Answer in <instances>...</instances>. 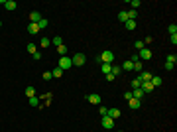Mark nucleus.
<instances>
[{
	"label": "nucleus",
	"instance_id": "nucleus-13",
	"mask_svg": "<svg viewBox=\"0 0 177 132\" xmlns=\"http://www.w3.org/2000/svg\"><path fill=\"white\" fill-rule=\"evenodd\" d=\"M142 107V101H138V99H130V109L132 110H138Z\"/></svg>",
	"mask_w": 177,
	"mask_h": 132
},
{
	"label": "nucleus",
	"instance_id": "nucleus-9",
	"mask_svg": "<svg viewBox=\"0 0 177 132\" xmlns=\"http://www.w3.org/2000/svg\"><path fill=\"white\" fill-rule=\"evenodd\" d=\"M140 89H142L144 93H152V91H154V87H152V83H150V81H142Z\"/></svg>",
	"mask_w": 177,
	"mask_h": 132
},
{
	"label": "nucleus",
	"instance_id": "nucleus-34",
	"mask_svg": "<svg viewBox=\"0 0 177 132\" xmlns=\"http://www.w3.org/2000/svg\"><path fill=\"white\" fill-rule=\"evenodd\" d=\"M136 16H138V10H130L128 12V20H136Z\"/></svg>",
	"mask_w": 177,
	"mask_h": 132
},
{
	"label": "nucleus",
	"instance_id": "nucleus-16",
	"mask_svg": "<svg viewBox=\"0 0 177 132\" xmlns=\"http://www.w3.org/2000/svg\"><path fill=\"white\" fill-rule=\"evenodd\" d=\"M26 97H28V99H32V97H35V89H33V85H30V87H26Z\"/></svg>",
	"mask_w": 177,
	"mask_h": 132
},
{
	"label": "nucleus",
	"instance_id": "nucleus-14",
	"mask_svg": "<svg viewBox=\"0 0 177 132\" xmlns=\"http://www.w3.org/2000/svg\"><path fill=\"white\" fill-rule=\"evenodd\" d=\"M144 95H146V93L142 91V89H134V91H132V97H134V99H138V101H142Z\"/></svg>",
	"mask_w": 177,
	"mask_h": 132
},
{
	"label": "nucleus",
	"instance_id": "nucleus-10",
	"mask_svg": "<svg viewBox=\"0 0 177 132\" xmlns=\"http://www.w3.org/2000/svg\"><path fill=\"white\" fill-rule=\"evenodd\" d=\"M39 20H42V14H39V12H35V10H33L32 14H30V22H32V24H37V22H39Z\"/></svg>",
	"mask_w": 177,
	"mask_h": 132
},
{
	"label": "nucleus",
	"instance_id": "nucleus-15",
	"mask_svg": "<svg viewBox=\"0 0 177 132\" xmlns=\"http://www.w3.org/2000/svg\"><path fill=\"white\" fill-rule=\"evenodd\" d=\"M28 32L32 34V36H35V34L39 32V28H37V24H32V22H30V24H28Z\"/></svg>",
	"mask_w": 177,
	"mask_h": 132
},
{
	"label": "nucleus",
	"instance_id": "nucleus-12",
	"mask_svg": "<svg viewBox=\"0 0 177 132\" xmlns=\"http://www.w3.org/2000/svg\"><path fill=\"white\" fill-rule=\"evenodd\" d=\"M2 6H4L6 10H16V8H18V4H16L14 0H6V2H4Z\"/></svg>",
	"mask_w": 177,
	"mask_h": 132
},
{
	"label": "nucleus",
	"instance_id": "nucleus-26",
	"mask_svg": "<svg viewBox=\"0 0 177 132\" xmlns=\"http://www.w3.org/2000/svg\"><path fill=\"white\" fill-rule=\"evenodd\" d=\"M47 18H42V20H39V22H37V28H39V30H44V28H47Z\"/></svg>",
	"mask_w": 177,
	"mask_h": 132
},
{
	"label": "nucleus",
	"instance_id": "nucleus-24",
	"mask_svg": "<svg viewBox=\"0 0 177 132\" xmlns=\"http://www.w3.org/2000/svg\"><path fill=\"white\" fill-rule=\"evenodd\" d=\"M134 47H136V49L140 51V49H144V47H146V44L142 42V40H136V42H134Z\"/></svg>",
	"mask_w": 177,
	"mask_h": 132
},
{
	"label": "nucleus",
	"instance_id": "nucleus-11",
	"mask_svg": "<svg viewBox=\"0 0 177 132\" xmlns=\"http://www.w3.org/2000/svg\"><path fill=\"white\" fill-rule=\"evenodd\" d=\"M120 67H122V71H134V63L130 61V59H126Z\"/></svg>",
	"mask_w": 177,
	"mask_h": 132
},
{
	"label": "nucleus",
	"instance_id": "nucleus-25",
	"mask_svg": "<svg viewBox=\"0 0 177 132\" xmlns=\"http://www.w3.org/2000/svg\"><path fill=\"white\" fill-rule=\"evenodd\" d=\"M49 44H51L49 38H42V40H39V45H42V47H49Z\"/></svg>",
	"mask_w": 177,
	"mask_h": 132
},
{
	"label": "nucleus",
	"instance_id": "nucleus-19",
	"mask_svg": "<svg viewBox=\"0 0 177 132\" xmlns=\"http://www.w3.org/2000/svg\"><path fill=\"white\" fill-rule=\"evenodd\" d=\"M28 103H30V107H39V97L35 95V97H32V99H28Z\"/></svg>",
	"mask_w": 177,
	"mask_h": 132
},
{
	"label": "nucleus",
	"instance_id": "nucleus-18",
	"mask_svg": "<svg viewBox=\"0 0 177 132\" xmlns=\"http://www.w3.org/2000/svg\"><path fill=\"white\" fill-rule=\"evenodd\" d=\"M138 79H140V81H150V79H152V73H150V71H142Z\"/></svg>",
	"mask_w": 177,
	"mask_h": 132
},
{
	"label": "nucleus",
	"instance_id": "nucleus-35",
	"mask_svg": "<svg viewBox=\"0 0 177 132\" xmlns=\"http://www.w3.org/2000/svg\"><path fill=\"white\" fill-rule=\"evenodd\" d=\"M130 6H134L132 10H138V8H140V0H132V2H130Z\"/></svg>",
	"mask_w": 177,
	"mask_h": 132
},
{
	"label": "nucleus",
	"instance_id": "nucleus-23",
	"mask_svg": "<svg viewBox=\"0 0 177 132\" xmlns=\"http://www.w3.org/2000/svg\"><path fill=\"white\" fill-rule=\"evenodd\" d=\"M118 20H120V22H128V12H118Z\"/></svg>",
	"mask_w": 177,
	"mask_h": 132
},
{
	"label": "nucleus",
	"instance_id": "nucleus-2",
	"mask_svg": "<svg viewBox=\"0 0 177 132\" xmlns=\"http://www.w3.org/2000/svg\"><path fill=\"white\" fill-rule=\"evenodd\" d=\"M71 61H73V65L81 67V65H85V61H87V57H85V53H75V55H73V57H71Z\"/></svg>",
	"mask_w": 177,
	"mask_h": 132
},
{
	"label": "nucleus",
	"instance_id": "nucleus-36",
	"mask_svg": "<svg viewBox=\"0 0 177 132\" xmlns=\"http://www.w3.org/2000/svg\"><path fill=\"white\" fill-rule=\"evenodd\" d=\"M44 79H45V81H49V79H53V75H51V71H45V73H44Z\"/></svg>",
	"mask_w": 177,
	"mask_h": 132
},
{
	"label": "nucleus",
	"instance_id": "nucleus-7",
	"mask_svg": "<svg viewBox=\"0 0 177 132\" xmlns=\"http://www.w3.org/2000/svg\"><path fill=\"white\" fill-rule=\"evenodd\" d=\"M87 101L91 103V105H100V95H97V93H93V95H87Z\"/></svg>",
	"mask_w": 177,
	"mask_h": 132
},
{
	"label": "nucleus",
	"instance_id": "nucleus-29",
	"mask_svg": "<svg viewBox=\"0 0 177 132\" xmlns=\"http://www.w3.org/2000/svg\"><path fill=\"white\" fill-rule=\"evenodd\" d=\"M140 85H142V81H140L138 77H136V79L132 81V83H130V87H132V89H140Z\"/></svg>",
	"mask_w": 177,
	"mask_h": 132
},
{
	"label": "nucleus",
	"instance_id": "nucleus-37",
	"mask_svg": "<svg viewBox=\"0 0 177 132\" xmlns=\"http://www.w3.org/2000/svg\"><path fill=\"white\" fill-rule=\"evenodd\" d=\"M99 112L102 114V116H106V112H108V109H106V107H99Z\"/></svg>",
	"mask_w": 177,
	"mask_h": 132
},
{
	"label": "nucleus",
	"instance_id": "nucleus-33",
	"mask_svg": "<svg viewBox=\"0 0 177 132\" xmlns=\"http://www.w3.org/2000/svg\"><path fill=\"white\" fill-rule=\"evenodd\" d=\"M167 30H169V36H175V34H177V26H175V24H171Z\"/></svg>",
	"mask_w": 177,
	"mask_h": 132
},
{
	"label": "nucleus",
	"instance_id": "nucleus-3",
	"mask_svg": "<svg viewBox=\"0 0 177 132\" xmlns=\"http://www.w3.org/2000/svg\"><path fill=\"white\" fill-rule=\"evenodd\" d=\"M100 126H102L104 130H112V128H114V120H112L110 116H102V120H100Z\"/></svg>",
	"mask_w": 177,
	"mask_h": 132
},
{
	"label": "nucleus",
	"instance_id": "nucleus-22",
	"mask_svg": "<svg viewBox=\"0 0 177 132\" xmlns=\"http://www.w3.org/2000/svg\"><path fill=\"white\" fill-rule=\"evenodd\" d=\"M175 61H177V55H175V53H169V55H167L165 63H171V65H175Z\"/></svg>",
	"mask_w": 177,
	"mask_h": 132
},
{
	"label": "nucleus",
	"instance_id": "nucleus-30",
	"mask_svg": "<svg viewBox=\"0 0 177 132\" xmlns=\"http://www.w3.org/2000/svg\"><path fill=\"white\" fill-rule=\"evenodd\" d=\"M110 63H102V73H104V75H108V73H110Z\"/></svg>",
	"mask_w": 177,
	"mask_h": 132
},
{
	"label": "nucleus",
	"instance_id": "nucleus-42",
	"mask_svg": "<svg viewBox=\"0 0 177 132\" xmlns=\"http://www.w3.org/2000/svg\"><path fill=\"white\" fill-rule=\"evenodd\" d=\"M118 132H124V130H118Z\"/></svg>",
	"mask_w": 177,
	"mask_h": 132
},
{
	"label": "nucleus",
	"instance_id": "nucleus-6",
	"mask_svg": "<svg viewBox=\"0 0 177 132\" xmlns=\"http://www.w3.org/2000/svg\"><path fill=\"white\" fill-rule=\"evenodd\" d=\"M106 116H110L112 120H116V118L120 116V109H116V107H112V109H108V112H106Z\"/></svg>",
	"mask_w": 177,
	"mask_h": 132
},
{
	"label": "nucleus",
	"instance_id": "nucleus-41",
	"mask_svg": "<svg viewBox=\"0 0 177 132\" xmlns=\"http://www.w3.org/2000/svg\"><path fill=\"white\" fill-rule=\"evenodd\" d=\"M165 71H173V65H171V63H165Z\"/></svg>",
	"mask_w": 177,
	"mask_h": 132
},
{
	"label": "nucleus",
	"instance_id": "nucleus-4",
	"mask_svg": "<svg viewBox=\"0 0 177 132\" xmlns=\"http://www.w3.org/2000/svg\"><path fill=\"white\" fill-rule=\"evenodd\" d=\"M57 67H61V69H71L73 67V61H71V57H59V65Z\"/></svg>",
	"mask_w": 177,
	"mask_h": 132
},
{
	"label": "nucleus",
	"instance_id": "nucleus-17",
	"mask_svg": "<svg viewBox=\"0 0 177 132\" xmlns=\"http://www.w3.org/2000/svg\"><path fill=\"white\" fill-rule=\"evenodd\" d=\"M110 73L114 75V77H118V75L122 73V67H120V65H112V67H110Z\"/></svg>",
	"mask_w": 177,
	"mask_h": 132
},
{
	"label": "nucleus",
	"instance_id": "nucleus-21",
	"mask_svg": "<svg viewBox=\"0 0 177 132\" xmlns=\"http://www.w3.org/2000/svg\"><path fill=\"white\" fill-rule=\"evenodd\" d=\"M51 75H53V77H55V79H59V77H61V75H63V69H61V67H55V69L51 71Z\"/></svg>",
	"mask_w": 177,
	"mask_h": 132
},
{
	"label": "nucleus",
	"instance_id": "nucleus-32",
	"mask_svg": "<svg viewBox=\"0 0 177 132\" xmlns=\"http://www.w3.org/2000/svg\"><path fill=\"white\" fill-rule=\"evenodd\" d=\"M134 71H140V73H142V61H140V59L134 61Z\"/></svg>",
	"mask_w": 177,
	"mask_h": 132
},
{
	"label": "nucleus",
	"instance_id": "nucleus-28",
	"mask_svg": "<svg viewBox=\"0 0 177 132\" xmlns=\"http://www.w3.org/2000/svg\"><path fill=\"white\" fill-rule=\"evenodd\" d=\"M57 53L61 55V57H65V55H67V47H65V45H59V47H57Z\"/></svg>",
	"mask_w": 177,
	"mask_h": 132
},
{
	"label": "nucleus",
	"instance_id": "nucleus-5",
	"mask_svg": "<svg viewBox=\"0 0 177 132\" xmlns=\"http://www.w3.org/2000/svg\"><path fill=\"white\" fill-rule=\"evenodd\" d=\"M138 57H140V61L144 59V61H148V59H152V49H148V47H144V49H140V53H138Z\"/></svg>",
	"mask_w": 177,
	"mask_h": 132
},
{
	"label": "nucleus",
	"instance_id": "nucleus-38",
	"mask_svg": "<svg viewBox=\"0 0 177 132\" xmlns=\"http://www.w3.org/2000/svg\"><path fill=\"white\" fill-rule=\"evenodd\" d=\"M124 99H126V101L134 99V97H132V91H126V93H124Z\"/></svg>",
	"mask_w": 177,
	"mask_h": 132
},
{
	"label": "nucleus",
	"instance_id": "nucleus-39",
	"mask_svg": "<svg viewBox=\"0 0 177 132\" xmlns=\"http://www.w3.org/2000/svg\"><path fill=\"white\" fill-rule=\"evenodd\" d=\"M32 57L35 59V61H39V59H42V53H39V51H35V53H32Z\"/></svg>",
	"mask_w": 177,
	"mask_h": 132
},
{
	"label": "nucleus",
	"instance_id": "nucleus-27",
	"mask_svg": "<svg viewBox=\"0 0 177 132\" xmlns=\"http://www.w3.org/2000/svg\"><path fill=\"white\" fill-rule=\"evenodd\" d=\"M51 44L55 45V47H59V45H63V42H61V38H59V36H55V38H51Z\"/></svg>",
	"mask_w": 177,
	"mask_h": 132
},
{
	"label": "nucleus",
	"instance_id": "nucleus-40",
	"mask_svg": "<svg viewBox=\"0 0 177 132\" xmlns=\"http://www.w3.org/2000/svg\"><path fill=\"white\" fill-rule=\"evenodd\" d=\"M169 42H171V44H173V45L177 44V34H175V36H171V38H169Z\"/></svg>",
	"mask_w": 177,
	"mask_h": 132
},
{
	"label": "nucleus",
	"instance_id": "nucleus-31",
	"mask_svg": "<svg viewBox=\"0 0 177 132\" xmlns=\"http://www.w3.org/2000/svg\"><path fill=\"white\" fill-rule=\"evenodd\" d=\"M28 51H30V53H35V51H37V47H35V44H33V42H30V44H28Z\"/></svg>",
	"mask_w": 177,
	"mask_h": 132
},
{
	"label": "nucleus",
	"instance_id": "nucleus-20",
	"mask_svg": "<svg viewBox=\"0 0 177 132\" xmlns=\"http://www.w3.org/2000/svg\"><path fill=\"white\" fill-rule=\"evenodd\" d=\"M126 24V30H128V32H134V30H136V22H134V20H128V22H124Z\"/></svg>",
	"mask_w": 177,
	"mask_h": 132
},
{
	"label": "nucleus",
	"instance_id": "nucleus-8",
	"mask_svg": "<svg viewBox=\"0 0 177 132\" xmlns=\"http://www.w3.org/2000/svg\"><path fill=\"white\" fill-rule=\"evenodd\" d=\"M150 83H152V87H159V85H161V83H163V79L161 77H157V75H152V79H150Z\"/></svg>",
	"mask_w": 177,
	"mask_h": 132
},
{
	"label": "nucleus",
	"instance_id": "nucleus-1",
	"mask_svg": "<svg viewBox=\"0 0 177 132\" xmlns=\"http://www.w3.org/2000/svg\"><path fill=\"white\" fill-rule=\"evenodd\" d=\"M99 57H100V61H102V63H110V65H112V61H114V53H112L110 49L102 51V53H100Z\"/></svg>",
	"mask_w": 177,
	"mask_h": 132
},
{
	"label": "nucleus",
	"instance_id": "nucleus-43",
	"mask_svg": "<svg viewBox=\"0 0 177 132\" xmlns=\"http://www.w3.org/2000/svg\"><path fill=\"white\" fill-rule=\"evenodd\" d=\"M0 26H2V22H0Z\"/></svg>",
	"mask_w": 177,
	"mask_h": 132
}]
</instances>
